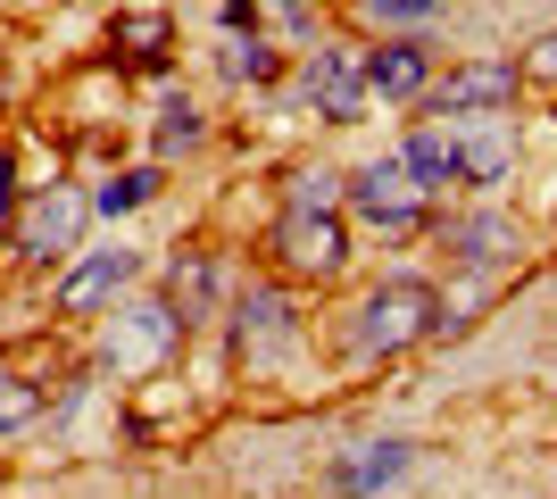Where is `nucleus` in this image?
I'll return each instance as SVG.
<instances>
[{
  "instance_id": "393cba45",
  "label": "nucleus",
  "mask_w": 557,
  "mask_h": 499,
  "mask_svg": "<svg viewBox=\"0 0 557 499\" xmlns=\"http://www.w3.org/2000/svg\"><path fill=\"white\" fill-rule=\"evenodd\" d=\"M225 34H258V0H225Z\"/></svg>"
},
{
  "instance_id": "1a4fd4ad",
  "label": "nucleus",
  "mask_w": 557,
  "mask_h": 499,
  "mask_svg": "<svg viewBox=\"0 0 557 499\" xmlns=\"http://www.w3.org/2000/svg\"><path fill=\"white\" fill-rule=\"evenodd\" d=\"M449 142H458V184L466 191H491L516 175V117L499 109V117H442Z\"/></svg>"
},
{
  "instance_id": "6ab92c4d",
  "label": "nucleus",
  "mask_w": 557,
  "mask_h": 499,
  "mask_svg": "<svg viewBox=\"0 0 557 499\" xmlns=\"http://www.w3.org/2000/svg\"><path fill=\"white\" fill-rule=\"evenodd\" d=\"M166 284H175V316H184V325H191V316H200V309H209V291H216V266L209 259H175V275H166Z\"/></svg>"
},
{
  "instance_id": "2eb2a0df",
  "label": "nucleus",
  "mask_w": 557,
  "mask_h": 499,
  "mask_svg": "<svg viewBox=\"0 0 557 499\" xmlns=\"http://www.w3.org/2000/svg\"><path fill=\"white\" fill-rule=\"evenodd\" d=\"M233 333L242 341H292V300L283 291H242L233 300Z\"/></svg>"
},
{
  "instance_id": "9d476101",
  "label": "nucleus",
  "mask_w": 557,
  "mask_h": 499,
  "mask_svg": "<svg viewBox=\"0 0 557 499\" xmlns=\"http://www.w3.org/2000/svg\"><path fill=\"white\" fill-rule=\"evenodd\" d=\"M399 475H408V441L383 433V441H358V450L333 458V466H325V491L333 499H383Z\"/></svg>"
},
{
  "instance_id": "dca6fc26",
  "label": "nucleus",
  "mask_w": 557,
  "mask_h": 499,
  "mask_svg": "<svg viewBox=\"0 0 557 499\" xmlns=\"http://www.w3.org/2000/svg\"><path fill=\"white\" fill-rule=\"evenodd\" d=\"M159 200V166H125V175H109V184L92 191V216H134Z\"/></svg>"
},
{
  "instance_id": "4468645a",
  "label": "nucleus",
  "mask_w": 557,
  "mask_h": 499,
  "mask_svg": "<svg viewBox=\"0 0 557 499\" xmlns=\"http://www.w3.org/2000/svg\"><path fill=\"white\" fill-rule=\"evenodd\" d=\"M109 42L134 59V67H166V42H175V25L159 17V9H125V17L109 25Z\"/></svg>"
},
{
  "instance_id": "f3484780",
  "label": "nucleus",
  "mask_w": 557,
  "mask_h": 499,
  "mask_svg": "<svg viewBox=\"0 0 557 499\" xmlns=\"http://www.w3.org/2000/svg\"><path fill=\"white\" fill-rule=\"evenodd\" d=\"M216 67H225L233 84H275V50L258 42V34H225V50H216Z\"/></svg>"
},
{
  "instance_id": "0eeeda50",
  "label": "nucleus",
  "mask_w": 557,
  "mask_h": 499,
  "mask_svg": "<svg viewBox=\"0 0 557 499\" xmlns=\"http://www.w3.org/2000/svg\"><path fill=\"white\" fill-rule=\"evenodd\" d=\"M84 216H92V200L84 191H59L50 184L42 200H25L17 209V259H34V266H67L75 259V241H84Z\"/></svg>"
},
{
  "instance_id": "9b49d317",
  "label": "nucleus",
  "mask_w": 557,
  "mask_h": 499,
  "mask_svg": "<svg viewBox=\"0 0 557 499\" xmlns=\"http://www.w3.org/2000/svg\"><path fill=\"white\" fill-rule=\"evenodd\" d=\"M449 250H458L466 266H508V259H524V225H516L508 209H466V216H449Z\"/></svg>"
},
{
  "instance_id": "7ed1b4c3",
  "label": "nucleus",
  "mask_w": 557,
  "mask_h": 499,
  "mask_svg": "<svg viewBox=\"0 0 557 499\" xmlns=\"http://www.w3.org/2000/svg\"><path fill=\"white\" fill-rule=\"evenodd\" d=\"M134 284H141V250H134V241H109V250H75L67 275H59V316H109Z\"/></svg>"
},
{
  "instance_id": "b1692460",
  "label": "nucleus",
  "mask_w": 557,
  "mask_h": 499,
  "mask_svg": "<svg viewBox=\"0 0 557 499\" xmlns=\"http://www.w3.org/2000/svg\"><path fill=\"white\" fill-rule=\"evenodd\" d=\"M9 225H17V166L0 159V241H9Z\"/></svg>"
},
{
  "instance_id": "f257e3e1",
  "label": "nucleus",
  "mask_w": 557,
  "mask_h": 499,
  "mask_svg": "<svg viewBox=\"0 0 557 499\" xmlns=\"http://www.w3.org/2000/svg\"><path fill=\"white\" fill-rule=\"evenodd\" d=\"M433 325H442V291L424 284V275H392V284L367 291V309H358V358H399L417 350V341H433Z\"/></svg>"
},
{
  "instance_id": "20e7f679",
  "label": "nucleus",
  "mask_w": 557,
  "mask_h": 499,
  "mask_svg": "<svg viewBox=\"0 0 557 499\" xmlns=\"http://www.w3.org/2000/svg\"><path fill=\"white\" fill-rule=\"evenodd\" d=\"M342 200H349L358 216H367V225H383V234H417V225H424V209H433V200H424V191L408 184L399 150H392V159H367L358 175H342Z\"/></svg>"
},
{
  "instance_id": "f8f14e48",
  "label": "nucleus",
  "mask_w": 557,
  "mask_h": 499,
  "mask_svg": "<svg viewBox=\"0 0 557 499\" xmlns=\"http://www.w3.org/2000/svg\"><path fill=\"white\" fill-rule=\"evenodd\" d=\"M424 84H433V50H424V42H383V50H367V100L408 109V100H424Z\"/></svg>"
},
{
  "instance_id": "6e6552de",
  "label": "nucleus",
  "mask_w": 557,
  "mask_h": 499,
  "mask_svg": "<svg viewBox=\"0 0 557 499\" xmlns=\"http://www.w3.org/2000/svg\"><path fill=\"white\" fill-rule=\"evenodd\" d=\"M516 84H524V75H516L508 59H466L442 84H424V109H433V117H499V109H516Z\"/></svg>"
},
{
  "instance_id": "39448f33",
  "label": "nucleus",
  "mask_w": 557,
  "mask_h": 499,
  "mask_svg": "<svg viewBox=\"0 0 557 499\" xmlns=\"http://www.w3.org/2000/svg\"><path fill=\"white\" fill-rule=\"evenodd\" d=\"M300 100L325 125H358V117H367V50L317 42V50H308V67H300Z\"/></svg>"
},
{
  "instance_id": "4be33fe9",
  "label": "nucleus",
  "mask_w": 557,
  "mask_h": 499,
  "mask_svg": "<svg viewBox=\"0 0 557 499\" xmlns=\"http://www.w3.org/2000/svg\"><path fill=\"white\" fill-rule=\"evenodd\" d=\"M367 17H383V25H424V17H442V0H367Z\"/></svg>"
},
{
  "instance_id": "412c9836",
  "label": "nucleus",
  "mask_w": 557,
  "mask_h": 499,
  "mask_svg": "<svg viewBox=\"0 0 557 499\" xmlns=\"http://www.w3.org/2000/svg\"><path fill=\"white\" fill-rule=\"evenodd\" d=\"M292 209H342V175L333 166H300L292 175Z\"/></svg>"
},
{
  "instance_id": "f03ea898",
  "label": "nucleus",
  "mask_w": 557,
  "mask_h": 499,
  "mask_svg": "<svg viewBox=\"0 0 557 499\" xmlns=\"http://www.w3.org/2000/svg\"><path fill=\"white\" fill-rule=\"evenodd\" d=\"M175 333H184L175 300H125V309H109V333H100V366H109V375H150V366L175 350Z\"/></svg>"
},
{
  "instance_id": "a878e982",
  "label": "nucleus",
  "mask_w": 557,
  "mask_h": 499,
  "mask_svg": "<svg viewBox=\"0 0 557 499\" xmlns=\"http://www.w3.org/2000/svg\"><path fill=\"white\" fill-rule=\"evenodd\" d=\"M283 9H308V0H283Z\"/></svg>"
},
{
  "instance_id": "a211bd4d",
  "label": "nucleus",
  "mask_w": 557,
  "mask_h": 499,
  "mask_svg": "<svg viewBox=\"0 0 557 499\" xmlns=\"http://www.w3.org/2000/svg\"><path fill=\"white\" fill-rule=\"evenodd\" d=\"M200 142V100L191 92H166L159 100V159H175V150Z\"/></svg>"
},
{
  "instance_id": "aec40b11",
  "label": "nucleus",
  "mask_w": 557,
  "mask_h": 499,
  "mask_svg": "<svg viewBox=\"0 0 557 499\" xmlns=\"http://www.w3.org/2000/svg\"><path fill=\"white\" fill-rule=\"evenodd\" d=\"M34 416H42V391H34L25 375H9V366H0V433H25Z\"/></svg>"
},
{
  "instance_id": "423d86ee",
  "label": "nucleus",
  "mask_w": 557,
  "mask_h": 499,
  "mask_svg": "<svg viewBox=\"0 0 557 499\" xmlns=\"http://www.w3.org/2000/svg\"><path fill=\"white\" fill-rule=\"evenodd\" d=\"M275 259H283V275H342L349 266V225H342V209H283L275 216Z\"/></svg>"
},
{
  "instance_id": "ddd939ff",
  "label": "nucleus",
  "mask_w": 557,
  "mask_h": 499,
  "mask_svg": "<svg viewBox=\"0 0 557 499\" xmlns=\"http://www.w3.org/2000/svg\"><path fill=\"white\" fill-rule=\"evenodd\" d=\"M399 166H408V184L424 191V200H442L449 184H458V142H449V125H417L408 142H399Z\"/></svg>"
},
{
  "instance_id": "5701e85b",
  "label": "nucleus",
  "mask_w": 557,
  "mask_h": 499,
  "mask_svg": "<svg viewBox=\"0 0 557 499\" xmlns=\"http://www.w3.org/2000/svg\"><path fill=\"white\" fill-rule=\"evenodd\" d=\"M516 75H533V84H557V25L541 34L533 50H524V67H516Z\"/></svg>"
}]
</instances>
